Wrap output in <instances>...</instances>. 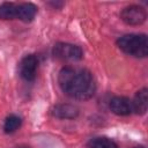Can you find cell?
<instances>
[{
  "label": "cell",
  "instance_id": "obj_10",
  "mask_svg": "<svg viewBox=\"0 0 148 148\" xmlns=\"http://www.w3.org/2000/svg\"><path fill=\"white\" fill-rule=\"evenodd\" d=\"M17 5L13 2H3L0 5V18L1 20H13L16 18Z\"/></svg>",
  "mask_w": 148,
  "mask_h": 148
},
{
  "label": "cell",
  "instance_id": "obj_7",
  "mask_svg": "<svg viewBox=\"0 0 148 148\" xmlns=\"http://www.w3.org/2000/svg\"><path fill=\"white\" fill-rule=\"evenodd\" d=\"M37 13V7L31 2H24L17 5V14L16 18L23 22H30L34 20Z\"/></svg>",
  "mask_w": 148,
  "mask_h": 148
},
{
  "label": "cell",
  "instance_id": "obj_1",
  "mask_svg": "<svg viewBox=\"0 0 148 148\" xmlns=\"http://www.w3.org/2000/svg\"><path fill=\"white\" fill-rule=\"evenodd\" d=\"M58 80L62 91L76 99H89L96 90L95 80L87 69L65 67L60 71Z\"/></svg>",
  "mask_w": 148,
  "mask_h": 148
},
{
  "label": "cell",
  "instance_id": "obj_11",
  "mask_svg": "<svg viewBox=\"0 0 148 148\" xmlns=\"http://www.w3.org/2000/svg\"><path fill=\"white\" fill-rule=\"evenodd\" d=\"M20 126H21V118L15 116V114H12V116L6 118L5 124H3V130L6 133H13Z\"/></svg>",
  "mask_w": 148,
  "mask_h": 148
},
{
  "label": "cell",
  "instance_id": "obj_9",
  "mask_svg": "<svg viewBox=\"0 0 148 148\" xmlns=\"http://www.w3.org/2000/svg\"><path fill=\"white\" fill-rule=\"evenodd\" d=\"M147 102H148V90L143 88L135 94L134 99L132 102V110L135 111L138 114H143L147 111Z\"/></svg>",
  "mask_w": 148,
  "mask_h": 148
},
{
  "label": "cell",
  "instance_id": "obj_2",
  "mask_svg": "<svg viewBox=\"0 0 148 148\" xmlns=\"http://www.w3.org/2000/svg\"><path fill=\"white\" fill-rule=\"evenodd\" d=\"M121 51L127 54L143 58L148 53V40L146 35H125L117 40Z\"/></svg>",
  "mask_w": 148,
  "mask_h": 148
},
{
  "label": "cell",
  "instance_id": "obj_4",
  "mask_svg": "<svg viewBox=\"0 0 148 148\" xmlns=\"http://www.w3.org/2000/svg\"><path fill=\"white\" fill-rule=\"evenodd\" d=\"M120 17L126 24L138 25V24H141L145 22L147 14L142 7L132 5V6H128L123 9V12L120 13Z\"/></svg>",
  "mask_w": 148,
  "mask_h": 148
},
{
  "label": "cell",
  "instance_id": "obj_6",
  "mask_svg": "<svg viewBox=\"0 0 148 148\" xmlns=\"http://www.w3.org/2000/svg\"><path fill=\"white\" fill-rule=\"evenodd\" d=\"M110 109L113 113L118 116H128L133 110H132V102L123 96H117L113 97L110 101Z\"/></svg>",
  "mask_w": 148,
  "mask_h": 148
},
{
  "label": "cell",
  "instance_id": "obj_5",
  "mask_svg": "<svg viewBox=\"0 0 148 148\" xmlns=\"http://www.w3.org/2000/svg\"><path fill=\"white\" fill-rule=\"evenodd\" d=\"M37 67H38V61L36 59V57L32 56V54L25 56L21 60L20 66H18L21 77L25 81L35 80L36 74H37Z\"/></svg>",
  "mask_w": 148,
  "mask_h": 148
},
{
  "label": "cell",
  "instance_id": "obj_12",
  "mask_svg": "<svg viewBox=\"0 0 148 148\" xmlns=\"http://www.w3.org/2000/svg\"><path fill=\"white\" fill-rule=\"evenodd\" d=\"M89 148H118L117 145L106 138H96L89 142Z\"/></svg>",
  "mask_w": 148,
  "mask_h": 148
},
{
  "label": "cell",
  "instance_id": "obj_3",
  "mask_svg": "<svg viewBox=\"0 0 148 148\" xmlns=\"http://www.w3.org/2000/svg\"><path fill=\"white\" fill-rule=\"evenodd\" d=\"M53 56L64 61H76L82 58L83 53L82 50L76 45L68 43H58L53 47Z\"/></svg>",
  "mask_w": 148,
  "mask_h": 148
},
{
  "label": "cell",
  "instance_id": "obj_13",
  "mask_svg": "<svg viewBox=\"0 0 148 148\" xmlns=\"http://www.w3.org/2000/svg\"><path fill=\"white\" fill-rule=\"evenodd\" d=\"M138 148H141V147H138Z\"/></svg>",
  "mask_w": 148,
  "mask_h": 148
},
{
  "label": "cell",
  "instance_id": "obj_8",
  "mask_svg": "<svg viewBox=\"0 0 148 148\" xmlns=\"http://www.w3.org/2000/svg\"><path fill=\"white\" fill-rule=\"evenodd\" d=\"M52 113L61 119H73L79 114V109L71 104H59L53 108Z\"/></svg>",
  "mask_w": 148,
  "mask_h": 148
}]
</instances>
